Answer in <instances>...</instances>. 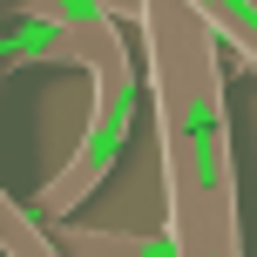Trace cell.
I'll list each match as a JSON object with an SVG mask.
<instances>
[{"mask_svg": "<svg viewBox=\"0 0 257 257\" xmlns=\"http://www.w3.org/2000/svg\"><path fill=\"white\" fill-rule=\"evenodd\" d=\"M48 230V244L61 250V257H176V244H169L163 230H149V237H136V230H88V223H41Z\"/></svg>", "mask_w": 257, "mask_h": 257, "instance_id": "3957f363", "label": "cell"}, {"mask_svg": "<svg viewBox=\"0 0 257 257\" xmlns=\"http://www.w3.org/2000/svg\"><path fill=\"white\" fill-rule=\"evenodd\" d=\"M115 21H136L149 54L156 95V149H163V237L196 230H244L237 210V156H230V102L217 75V41L196 21V0H136L115 7Z\"/></svg>", "mask_w": 257, "mask_h": 257, "instance_id": "6da1fadb", "label": "cell"}, {"mask_svg": "<svg viewBox=\"0 0 257 257\" xmlns=\"http://www.w3.org/2000/svg\"><path fill=\"white\" fill-rule=\"evenodd\" d=\"M196 21L210 27V41H230L237 61H257V7L250 0H196Z\"/></svg>", "mask_w": 257, "mask_h": 257, "instance_id": "277c9868", "label": "cell"}, {"mask_svg": "<svg viewBox=\"0 0 257 257\" xmlns=\"http://www.w3.org/2000/svg\"><path fill=\"white\" fill-rule=\"evenodd\" d=\"M176 257H244V230H196V237H176Z\"/></svg>", "mask_w": 257, "mask_h": 257, "instance_id": "8992f818", "label": "cell"}, {"mask_svg": "<svg viewBox=\"0 0 257 257\" xmlns=\"http://www.w3.org/2000/svg\"><path fill=\"white\" fill-rule=\"evenodd\" d=\"M0 257H61L48 244V230L27 217V203L7 196V183H0Z\"/></svg>", "mask_w": 257, "mask_h": 257, "instance_id": "5b68a950", "label": "cell"}, {"mask_svg": "<svg viewBox=\"0 0 257 257\" xmlns=\"http://www.w3.org/2000/svg\"><path fill=\"white\" fill-rule=\"evenodd\" d=\"M88 75H95L88 128H81L75 156L54 169V183H48V190H34V203H27V217H34V223H68V210H75L81 196H95V183H102L108 169L122 163V149H128L136 102H142V75H136V61H128V34H122V21L102 34V48H95Z\"/></svg>", "mask_w": 257, "mask_h": 257, "instance_id": "7a4b0ae2", "label": "cell"}]
</instances>
